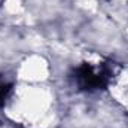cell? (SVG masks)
Returning a JSON list of instances; mask_svg holds the SVG:
<instances>
[{
	"label": "cell",
	"mask_w": 128,
	"mask_h": 128,
	"mask_svg": "<svg viewBox=\"0 0 128 128\" xmlns=\"http://www.w3.org/2000/svg\"><path fill=\"white\" fill-rule=\"evenodd\" d=\"M3 10L9 16H16L22 12V3L20 0H4L3 2Z\"/></svg>",
	"instance_id": "3957f363"
},
{
	"label": "cell",
	"mask_w": 128,
	"mask_h": 128,
	"mask_svg": "<svg viewBox=\"0 0 128 128\" xmlns=\"http://www.w3.org/2000/svg\"><path fill=\"white\" fill-rule=\"evenodd\" d=\"M54 107V97L51 90L42 85L20 84L14 88L6 101V113L18 124L40 127L51 118Z\"/></svg>",
	"instance_id": "6da1fadb"
},
{
	"label": "cell",
	"mask_w": 128,
	"mask_h": 128,
	"mask_svg": "<svg viewBox=\"0 0 128 128\" xmlns=\"http://www.w3.org/2000/svg\"><path fill=\"white\" fill-rule=\"evenodd\" d=\"M16 78L20 84L42 85L46 84L51 78V64L39 54L27 55L16 67Z\"/></svg>",
	"instance_id": "7a4b0ae2"
}]
</instances>
